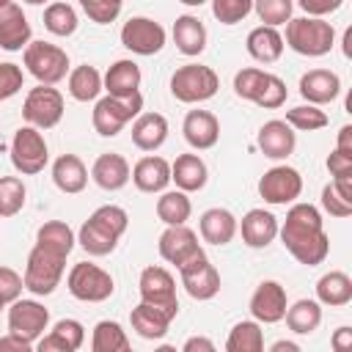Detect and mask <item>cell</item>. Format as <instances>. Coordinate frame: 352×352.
<instances>
[{"mask_svg": "<svg viewBox=\"0 0 352 352\" xmlns=\"http://www.w3.org/2000/svg\"><path fill=\"white\" fill-rule=\"evenodd\" d=\"M283 248L305 267H316L330 253V239L322 226V212L314 204H292L283 226H278Z\"/></svg>", "mask_w": 352, "mask_h": 352, "instance_id": "obj_1", "label": "cell"}, {"mask_svg": "<svg viewBox=\"0 0 352 352\" xmlns=\"http://www.w3.org/2000/svg\"><path fill=\"white\" fill-rule=\"evenodd\" d=\"M126 226H129V214L116 204H104L80 226L77 242L88 256H107L116 250Z\"/></svg>", "mask_w": 352, "mask_h": 352, "instance_id": "obj_2", "label": "cell"}, {"mask_svg": "<svg viewBox=\"0 0 352 352\" xmlns=\"http://www.w3.org/2000/svg\"><path fill=\"white\" fill-rule=\"evenodd\" d=\"M297 55L319 58L327 55L336 44V30L322 16H297L286 22V38H283Z\"/></svg>", "mask_w": 352, "mask_h": 352, "instance_id": "obj_3", "label": "cell"}, {"mask_svg": "<svg viewBox=\"0 0 352 352\" xmlns=\"http://www.w3.org/2000/svg\"><path fill=\"white\" fill-rule=\"evenodd\" d=\"M66 270V256L58 250H50L44 245H33V250L28 253V264H25V289L33 292L36 297H47L58 289L60 278Z\"/></svg>", "mask_w": 352, "mask_h": 352, "instance_id": "obj_4", "label": "cell"}, {"mask_svg": "<svg viewBox=\"0 0 352 352\" xmlns=\"http://www.w3.org/2000/svg\"><path fill=\"white\" fill-rule=\"evenodd\" d=\"M217 88H220V77L214 74V69L201 66V63L179 66L170 77V94H173V99H179L184 104L206 102L217 94Z\"/></svg>", "mask_w": 352, "mask_h": 352, "instance_id": "obj_5", "label": "cell"}, {"mask_svg": "<svg viewBox=\"0 0 352 352\" xmlns=\"http://www.w3.org/2000/svg\"><path fill=\"white\" fill-rule=\"evenodd\" d=\"M143 110V96L140 94H132V96H102L96 104H94V129L102 135V138H116L135 116H140Z\"/></svg>", "mask_w": 352, "mask_h": 352, "instance_id": "obj_6", "label": "cell"}, {"mask_svg": "<svg viewBox=\"0 0 352 352\" xmlns=\"http://www.w3.org/2000/svg\"><path fill=\"white\" fill-rule=\"evenodd\" d=\"M22 60H25L28 72L41 85H55L69 72V55H66V50H60L58 44H50V41H30L25 47Z\"/></svg>", "mask_w": 352, "mask_h": 352, "instance_id": "obj_7", "label": "cell"}, {"mask_svg": "<svg viewBox=\"0 0 352 352\" xmlns=\"http://www.w3.org/2000/svg\"><path fill=\"white\" fill-rule=\"evenodd\" d=\"M66 286H69L72 297L74 300H82V302H104L116 292L113 275L104 272L102 267L91 264V261H77L69 270Z\"/></svg>", "mask_w": 352, "mask_h": 352, "instance_id": "obj_8", "label": "cell"}, {"mask_svg": "<svg viewBox=\"0 0 352 352\" xmlns=\"http://www.w3.org/2000/svg\"><path fill=\"white\" fill-rule=\"evenodd\" d=\"M50 160L47 151V140L36 126H19L11 138V165L22 173V176H33L41 173L44 165Z\"/></svg>", "mask_w": 352, "mask_h": 352, "instance_id": "obj_9", "label": "cell"}, {"mask_svg": "<svg viewBox=\"0 0 352 352\" xmlns=\"http://www.w3.org/2000/svg\"><path fill=\"white\" fill-rule=\"evenodd\" d=\"M22 116L30 126L36 129H52L60 124L63 118V96L58 88L52 85H36L28 91L25 104H22Z\"/></svg>", "mask_w": 352, "mask_h": 352, "instance_id": "obj_10", "label": "cell"}, {"mask_svg": "<svg viewBox=\"0 0 352 352\" xmlns=\"http://www.w3.org/2000/svg\"><path fill=\"white\" fill-rule=\"evenodd\" d=\"M138 289H140V300L154 305V308H162L165 314H170L176 319L179 314V300H176V280L173 275L165 270V267H146L140 272V280H138Z\"/></svg>", "mask_w": 352, "mask_h": 352, "instance_id": "obj_11", "label": "cell"}, {"mask_svg": "<svg viewBox=\"0 0 352 352\" xmlns=\"http://www.w3.org/2000/svg\"><path fill=\"white\" fill-rule=\"evenodd\" d=\"M302 192V176L297 168L289 165H275L258 179V195L272 204V206H286L294 204Z\"/></svg>", "mask_w": 352, "mask_h": 352, "instance_id": "obj_12", "label": "cell"}, {"mask_svg": "<svg viewBox=\"0 0 352 352\" xmlns=\"http://www.w3.org/2000/svg\"><path fill=\"white\" fill-rule=\"evenodd\" d=\"M121 44L135 55H157L165 47V28L148 16H129L121 28Z\"/></svg>", "mask_w": 352, "mask_h": 352, "instance_id": "obj_13", "label": "cell"}, {"mask_svg": "<svg viewBox=\"0 0 352 352\" xmlns=\"http://www.w3.org/2000/svg\"><path fill=\"white\" fill-rule=\"evenodd\" d=\"M182 275V286L192 300H212L220 292V272L214 270V264L206 258V253L195 256L192 261L179 267Z\"/></svg>", "mask_w": 352, "mask_h": 352, "instance_id": "obj_14", "label": "cell"}, {"mask_svg": "<svg viewBox=\"0 0 352 352\" xmlns=\"http://www.w3.org/2000/svg\"><path fill=\"white\" fill-rule=\"evenodd\" d=\"M50 324V311L38 300H14L8 308V333H16L28 341H38Z\"/></svg>", "mask_w": 352, "mask_h": 352, "instance_id": "obj_15", "label": "cell"}, {"mask_svg": "<svg viewBox=\"0 0 352 352\" xmlns=\"http://www.w3.org/2000/svg\"><path fill=\"white\" fill-rule=\"evenodd\" d=\"M204 248L198 242V234L187 226H168L162 234H160V256L173 264L176 270L187 261H192L195 256H201Z\"/></svg>", "mask_w": 352, "mask_h": 352, "instance_id": "obj_16", "label": "cell"}, {"mask_svg": "<svg viewBox=\"0 0 352 352\" xmlns=\"http://www.w3.org/2000/svg\"><path fill=\"white\" fill-rule=\"evenodd\" d=\"M286 289L278 280H261L250 297V314L258 324H275L286 314Z\"/></svg>", "mask_w": 352, "mask_h": 352, "instance_id": "obj_17", "label": "cell"}, {"mask_svg": "<svg viewBox=\"0 0 352 352\" xmlns=\"http://www.w3.org/2000/svg\"><path fill=\"white\" fill-rule=\"evenodd\" d=\"M182 132H184V140L198 148V151H206L212 146H217L220 140V121L214 113L209 110H190L184 116V124H182Z\"/></svg>", "mask_w": 352, "mask_h": 352, "instance_id": "obj_18", "label": "cell"}, {"mask_svg": "<svg viewBox=\"0 0 352 352\" xmlns=\"http://www.w3.org/2000/svg\"><path fill=\"white\" fill-rule=\"evenodd\" d=\"M236 231L242 234V242L248 248L261 250L278 236V217L267 209H250L242 217V223H236Z\"/></svg>", "mask_w": 352, "mask_h": 352, "instance_id": "obj_19", "label": "cell"}, {"mask_svg": "<svg viewBox=\"0 0 352 352\" xmlns=\"http://www.w3.org/2000/svg\"><path fill=\"white\" fill-rule=\"evenodd\" d=\"M30 44V22L16 3L0 8V47L8 52H19Z\"/></svg>", "mask_w": 352, "mask_h": 352, "instance_id": "obj_20", "label": "cell"}, {"mask_svg": "<svg viewBox=\"0 0 352 352\" xmlns=\"http://www.w3.org/2000/svg\"><path fill=\"white\" fill-rule=\"evenodd\" d=\"M341 94V77L330 69H311L300 77V96L308 104H327Z\"/></svg>", "mask_w": 352, "mask_h": 352, "instance_id": "obj_21", "label": "cell"}, {"mask_svg": "<svg viewBox=\"0 0 352 352\" xmlns=\"http://www.w3.org/2000/svg\"><path fill=\"white\" fill-rule=\"evenodd\" d=\"M256 143H258V148H261L264 157H270V160H286L294 151V146H297V135L292 132V126L286 121L272 118V121H267L258 129Z\"/></svg>", "mask_w": 352, "mask_h": 352, "instance_id": "obj_22", "label": "cell"}, {"mask_svg": "<svg viewBox=\"0 0 352 352\" xmlns=\"http://www.w3.org/2000/svg\"><path fill=\"white\" fill-rule=\"evenodd\" d=\"M129 179L135 182V187L140 192H162L170 184V162L162 157H140L129 173Z\"/></svg>", "mask_w": 352, "mask_h": 352, "instance_id": "obj_23", "label": "cell"}, {"mask_svg": "<svg viewBox=\"0 0 352 352\" xmlns=\"http://www.w3.org/2000/svg\"><path fill=\"white\" fill-rule=\"evenodd\" d=\"M129 162L121 157V154H113V151H107V154H99L96 160H94V168H91V179L102 187V190H107V192H116V190H121L126 182H129Z\"/></svg>", "mask_w": 352, "mask_h": 352, "instance_id": "obj_24", "label": "cell"}, {"mask_svg": "<svg viewBox=\"0 0 352 352\" xmlns=\"http://www.w3.org/2000/svg\"><path fill=\"white\" fill-rule=\"evenodd\" d=\"M52 182H55V187L60 192L77 195L88 184V168L82 165V160L77 154H60L52 162Z\"/></svg>", "mask_w": 352, "mask_h": 352, "instance_id": "obj_25", "label": "cell"}, {"mask_svg": "<svg viewBox=\"0 0 352 352\" xmlns=\"http://www.w3.org/2000/svg\"><path fill=\"white\" fill-rule=\"evenodd\" d=\"M129 322H132V330H135L140 338H146V341H160V338L168 333L173 316L165 314L162 308H154V305H148V302L140 300V305L132 308Z\"/></svg>", "mask_w": 352, "mask_h": 352, "instance_id": "obj_26", "label": "cell"}, {"mask_svg": "<svg viewBox=\"0 0 352 352\" xmlns=\"http://www.w3.org/2000/svg\"><path fill=\"white\" fill-rule=\"evenodd\" d=\"M140 66L129 58L124 60H116L107 74L102 77V88L110 94V96H132V94H140Z\"/></svg>", "mask_w": 352, "mask_h": 352, "instance_id": "obj_27", "label": "cell"}, {"mask_svg": "<svg viewBox=\"0 0 352 352\" xmlns=\"http://www.w3.org/2000/svg\"><path fill=\"white\" fill-rule=\"evenodd\" d=\"M206 179H209V170H206V162L198 154H179L170 165V182H176V187L184 190V192L204 190Z\"/></svg>", "mask_w": 352, "mask_h": 352, "instance_id": "obj_28", "label": "cell"}, {"mask_svg": "<svg viewBox=\"0 0 352 352\" xmlns=\"http://www.w3.org/2000/svg\"><path fill=\"white\" fill-rule=\"evenodd\" d=\"M168 140V121L162 113H140L132 124V143L140 151H157Z\"/></svg>", "mask_w": 352, "mask_h": 352, "instance_id": "obj_29", "label": "cell"}, {"mask_svg": "<svg viewBox=\"0 0 352 352\" xmlns=\"http://www.w3.org/2000/svg\"><path fill=\"white\" fill-rule=\"evenodd\" d=\"M198 228H201V239L209 242V245H228L234 236H236V217L228 212V209H206L198 220Z\"/></svg>", "mask_w": 352, "mask_h": 352, "instance_id": "obj_30", "label": "cell"}, {"mask_svg": "<svg viewBox=\"0 0 352 352\" xmlns=\"http://www.w3.org/2000/svg\"><path fill=\"white\" fill-rule=\"evenodd\" d=\"M248 55L258 63H275L280 55H283V36L278 33V28H270V25H258L248 33Z\"/></svg>", "mask_w": 352, "mask_h": 352, "instance_id": "obj_31", "label": "cell"}, {"mask_svg": "<svg viewBox=\"0 0 352 352\" xmlns=\"http://www.w3.org/2000/svg\"><path fill=\"white\" fill-rule=\"evenodd\" d=\"M82 341H85V327L77 319H60L55 322L50 336L38 341V349L41 352H77Z\"/></svg>", "mask_w": 352, "mask_h": 352, "instance_id": "obj_32", "label": "cell"}, {"mask_svg": "<svg viewBox=\"0 0 352 352\" xmlns=\"http://www.w3.org/2000/svg\"><path fill=\"white\" fill-rule=\"evenodd\" d=\"M173 41H176V50L182 55H201L206 50V28L198 16L192 14H182L176 16L173 22Z\"/></svg>", "mask_w": 352, "mask_h": 352, "instance_id": "obj_33", "label": "cell"}, {"mask_svg": "<svg viewBox=\"0 0 352 352\" xmlns=\"http://www.w3.org/2000/svg\"><path fill=\"white\" fill-rule=\"evenodd\" d=\"M316 300L319 305L341 308L352 302V278L341 270H330L316 280Z\"/></svg>", "mask_w": 352, "mask_h": 352, "instance_id": "obj_34", "label": "cell"}, {"mask_svg": "<svg viewBox=\"0 0 352 352\" xmlns=\"http://www.w3.org/2000/svg\"><path fill=\"white\" fill-rule=\"evenodd\" d=\"M283 319H286L289 330L297 333V336H308V333H314V330L322 324V308H319V300H297L294 305H286Z\"/></svg>", "mask_w": 352, "mask_h": 352, "instance_id": "obj_35", "label": "cell"}, {"mask_svg": "<svg viewBox=\"0 0 352 352\" xmlns=\"http://www.w3.org/2000/svg\"><path fill=\"white\" fill-rule=\"evenodd\" d=\"M190 212H192V204L187 198L184 190H168L157 198V217L165 223V226H184L190 220Z\"/></svg>", "mask_w": 352, "mask_h": 352, "instance_id": "obj_36", "label": "cell"}, {"mask_svg": "<svg viewBox=\"0 0 352 352\" xmlns=\"http://www.w3.org/2000/svg\"><path fill=\"white\" fill-rule=\"evenodd\" d=\"M91 349L94 352H126L129 336L118 322L102 319V322H96V327L91 333Z\"/></svg>", "mask_w": 352, "mask_h": 352, "instance_id": "obj_37", "label": "cell"}, {"mask_svg": "<svg viewBox=\"0 0 352 352\" xmlns=\"http://www.w3.org/2000/svg\"><path fill=\"white\" fill-rule=\"evenodd\" d=\"M69 94L77 102H94L102 94V74L88 63L72 69L69 72Z\"/></svg>", "mask_w": 352, "mask_h": 352, "instance_id": "obj_38", "label": "cell"}, {"mask_svg": "<svg viewBox=\"0 0 352 352\" xmlns=\"http://www.w3.org/2000/svg\"><path fill=\"white\" fill-rule=\"evenodd\" d=\"M74 242H77V236H74V231L69 228V223H63V220H47V223L38 226V231H36V245H44V248H50V250H58V253H63V256L72 253Z\"/></svg>", "mask_w": 352, "mask_h": 352, "instance_id": "obj_39", "label": "cell"}, {"mask_svg": "<svg viewBox=\"0 0 352 352\" xmlns=\"http://www.w3.org/2000/svg\"><path fill=\"white\" fill-rule=\"evenodd\" d=\"M228 352H261L264 349V333L256 319L250 322H236L226 338Z\"/></svg>", "mask_w": 352, "mask_h": 352, "instance_id": "obj_40", "label": "cell"}, {"mask_svg": "<svg viewBox=\"0 0 352 352\" xmlns=\"http://www.w3.org/2000/svg\"><path fill=\"white\" fill-rule=\"evenodd\" d=\"M77 11L69 6V3H50L47 11H44V28L52 33V36H72L77 30Z\"/></svg>", "mask_w": 352, "mask_h": 352, "instance_id": "obj_41", "label": "cell"}, {"mask_svg": "<svg viewBox=\"0 0 352 352\" xmlns=\"http://www.w3.org/2000/svg\"><path fill=\"white\" fill-rule=\"evenodd\" d=\"M25 182L19 176H0V217H14L25 206Z\"/></svg>", "mask_w": 352, "mask_h": 352, "instance_id": "obj_42", "label": "cell"}, {"mask_svg": "<svg viewBox=\"0 0 352 352\" xmlns=\"http://www.w3.org/2000/svg\"><path fill=\"white\" fill-rule=\"evenodd\" d=\"M286 124L300 132H316L327 126V113L319 110V104H300V107L286 110Z\"/></svg>", "mask_w": 352, "mask_h": 352, "instance_id": "obj_43", "label": "cell"}, {"mask_svg": "<svg viewBox=\"0 0 352 352\" xmlns=\"http://www.w3.org/2000/svg\"><path fill=\"white\" fill-rule=\"evenodd\" d=\"M286 96H289L286 82H283L278 74H270V72H267L264 82L258 85V91H256V96H253V104H258V107H264V110H278V107L286 102Z\"/></svg>", "mask_w": 352, "mask_h": 352, "instance_id": "obj_44", "label": "cell"}, {"mask_svg": "<svg viewBox=\"0 0 352 352\" xmlns=\"http://www.w3.org/2000/svg\"><path fill=\"white\" fill-rule=\"evenodd\" d=\"M253 8L264 25L278 28V25H286L292 19L294 3L292 0H253Z\"/></svg>", "mask_w": 352, "mask_h": 352, "instance_id": "obj_45", "label": "cell"}, {"mask_svg": "<svg viewBox=\"0 0 352 352\" xmlns=\"http://www.w3.org/2000/svg\"><path fill=\"white\" fill-rule=\"evenodd\" d=\"M253 11V0H212V14L220 25H236Z\"/></svg>", "mask_w": 352, "mask_h": 352, "instance_id": "obj_46", "label": "cell"}, {"mask_svg": "<svg viewBox=\"0 0 352 352\" xmlns=\"http://www.w3.org/2000/svg\"><path fill=\"white\" fill-rule=\"evenodd\" d=\"M264 77H267V72H264V69H256V66L239 69V72L234 74V94H236L239 99L253 102V96H256L258 85L264 82Z\"/></svg>", "mask_w": 352, "mask_h": 352, "instance_id": "obj_47", "label": "cell"}, {"mask_svg": "<svg viewBox=\"0 0 352 352\" xmlns=\"http://www.w3.org/2000/svg\"><path fill=\"white\" fill-rule=\"evenodd\" d=\"M80 6L88 14V19H94L96 25H110L121 14L124 0H80Z\"/></svg>", "mask_w": 352, "mask_h": 352, "instance_id": "obj_48", "label": "cell"}, {"mask_svg": "<svg viewBox=\"0 0 352 352\" xmlns=\"http://www.w3.org/2000/svg\"><path fill=\"white\" fill-rule=\"evenodd\" d=\"M322 209H324L330 217H349V214H352V201L344 198V195L336 190V184L330 182V184L322 187Z\"/></svg>", "mask_w": 352, "mask_h": 352, "instance_id": "obj_49", "label": "cell"}, {"mask_svg": "<svg viewBox=\"0 0 352 352\" xmlns=\"http://www.w3.org/2000/svg\"><path fill=\"white\" fill-rule=\"evenodd\" d=\"M22 289H25L22 275L16 270H11V267H0V305L3 308L11 305L22 294Z\"/></svg>", "mask_w": 352, "mask_h": 352, "instance_id": "obj_50", "label": "cell"}, {"mask_svg": "<svg viewBox=\"0 0 352 352\" xmlns=\"http://www.w3.org/2000/svg\"><path fill=\"white\" fill-rule=\"evenodd\" d=\"M22 82H25V74H22V69L16 63H8V60L0 63V102H6L14 94H19Z\"/></svg>", "mask_w": 352, "mask_h": 352, "instance_id": "obj_51", "label": "cell"}, {"mask_svg": "<svg viewBox=\"0 0 352 352\" xmlns=\"http://www.w3.org/2000/svg\"><path fill=\"white\" fill-rule=\"evenodd\" d=\"M327 170H330L333 179H338V176H352V154L333 148V154L327 157Z\"/></svg>", "mask_w": 352, "mask_h": 352, "instance_id": "obj_52", "label": "cell"}, {"mask_svg": "<svg viewBox=\"0 0 352 352\" xmlns=\"http://www.w3.org/2000/svg\"><path fill=\"white\" fill-rule=\"evenodd\" d=\"M297 6L308 14V16H324V14H333L344 6V0H297Z\"/></svg>", "mask_w": 352, "mask_h": 352, "instance_id": "obj_53", "label": "cell"}, {"mask_svg": "<svg viewBox=\"0 0 352 352\" xmlns=\"http://www.w3.org/2000/svg\"><path fill=\"white\" fill-rule=\"evenodd\" d=\"M6 349L28 352V349H33V341H28V338H22V336H16V333H8V336L0 338V352H6Z\"/></svg>", "mask_w": 352, "mask_h": 352, "instance_id": "obj_54", "label": "cell"}, {"mask_svg": "<svg viewBox=\"0 0 352 352\" xmlns=\"http://www.w3.org/2000/svg\"><path fill=\"white\" fill-rule=\"evenodd\" d=\"M330 344H333V349L336 352H346L349 346H352V327H338L336 333H333V338H330Z\"/></svg>", "mask_w": 352, "mask_h": 352, "instance_id": "obj_55", "label": "cell"}, {"mask_svg": "<svg viewBox=\"0 0 352 352\" xmlns=\"http://www.w3.org/2000/svg\"><path fill=\"white\" fill-rule=\"evenodd\" d=\"M184 352H198V349H204V352H212L214 349V341L212 338H204V336H192V338H187L184 341V346H182Z\"/></svg>", "mask_w": 352, "mask_h": 352, "instance_id": "obj_56", "label": "cell"}, {"mask_svg": "<svg viewBox=\"0 0 352 352\" xmlns=\"http://www.w3.org/2000/svg\"><path fill=\"white\" fill-rule=\"evenodd\" d=\"M336 148L352 154V126H349V124H344V126L338 129V143H336Z\"/></svg>", "mask_w": 352, "mask_h": 352, "instance_id": "obj_57", "label": "cell"}, {"mask_svg": "<svg viewBox=\"0 0 352 352\" xmlns=\"http://www.w3.org/2000/svg\"><path fill=\"white\" fill-rule=\"evenodd\" d=\"M272 352H300V344H294V341H286V338H280V341H275L272 346H270Z\"/></svg>", "mask_w": 352, "mask_h": 352, "instance_id": "obj_58", "label": "cell"}, {"mask_svg": "<svg viewBox=\"0 0 352 352\" xmlns=\"http://www.w3.org/2000/svg\"><path fill=\"white\" fill-rule=\"evenodd\" d=\"M179 3H184V6H204L206 0H179Z\"/></svg>", "mask_w": 352, "mask_h": 352, "instance_id": "obj_59", "label": "cell"}, {"mask_svg": "<svg viewBox=\"0 0 352 352\" xmlns=\"http://www.w3.org/2000/svg\"><path fill=\"white\" fill-rule=\"evenodd\" d=\"M25 3H30V6H41V3H47V0H25Z\"/></svg>", "mask_w": 352, "mask_h": 352, "instance_id": "obj_60", "label": "cell"}, {"mask_svg": "<svg viewBox=\"0 0 352 352\" xmlns=\"http://www.w3.org/2000/svg\"><path fill=\"white\" fill-rule=\"evenodd\" d=\"M8 3H11V0H0V8H3V6H8Z\"/></svg>", "mask_w": 352, "mask_h": 352, "instance_id": "obj_61", "label": "cell"}, {"mask_svg": "<svg viewBox=\"0 0 352 352\" xmlns=\"http://www.w3.org/2000/svg\"><path fill=\"white\" fill-rule=\"evenodd\" d=\"M0 311H3V305H0Z\"/></svg>", "mask_w": 352, "mask_h": 352, "instance_id": "obj_62", "label": "cell"}]
</instances>
